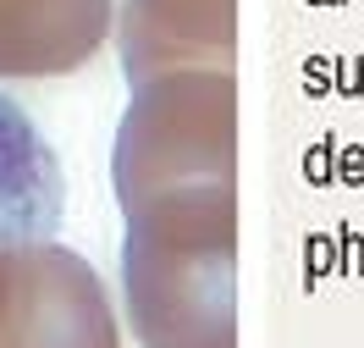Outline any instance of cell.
I'll list each match as a JSON object with an SVG mask.
<instances>
[{"mask_svg":"<svg viewBox=\"0 0 364 348\" xmlns=\"http://www.w3.org/2000/svg\"><path fill=\"white\" fill-rule=\"evenodd\" d=\"M100 28L105 0H0V72H67L100 45Z\"/></svg>","mask_w":364,"mask_h":348,"instance_id":"1","label":"cell"}]
</instances>
